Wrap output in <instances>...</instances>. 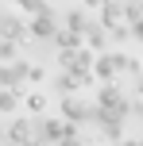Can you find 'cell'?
<instances>
[{"mask_svg": "<svg viewBox=\"0 0 143 146\" xmlns=\"http://www.w3.org/2000/svg\"><path fill=\"white\" fill-rule=\"evenodd\" d=\"M124 15H128V12H124V4L108 0V4H105V12H101V23H105V27H120V23H124Z\"/></svg>", "mask_w": 143, "mask_h": 146, "instance_id": "obj_1", "label": "cell"}, {"mask_svg": "<svg viewBox=\"0 0 143 146\" xmlns=\"http://www.w3.org/2000/svg\"><path fill=\"white\" fill-rule=\"evenodd\" d=\"M35 35H54V15H50V12H43V15L35 19Z\"/></svg>", "mask_w": 143, "mask_h": 146, "instance_id": "obj_2", "label": "cell"}, {"mask_svg": "<svg viewBox=\"0 0 143 146\" xmlns=\"http://www.w3.org/2000/svg\"><path fill=\"white\" fill-rule=\"evenodd\" d=\"M62 111H66L70 119H85V104H81V100H66V104H62Z\"/></svg>", "mask_w": 143, "mask_h": 146, "instance_id": "obj_3", "label": "cell"}, {"mask_svg": "<svg viewBox=\"0 0 143 146\" xmlns=\"http://www.w3.org/2000/svg\"><path fill=\"white\" fill-rule=\"evenodd\" d=\"M27 135H31V123H27V119H15V127H12V139H15V142H27Z\"/></svg>", "mask_w": 143, "mask_h": 146, "instance_id": "obj_4", "label": "cell"}, {"mask_svg": "<svg viewBox=\"0 0 143 146\" xmlns=\"http://www.w3.org/2000/svg\"><path fill=\"white\" fill-rule=\"evenodd\" d=\"M15 108V92H0V111H12Z\"/></svg>", "mask_w": 143, "mask_h": 146, "instance_id": "obj_5", "label": "cell"}, {"mask_svg": "<svg viewBox=\"0 0 143 146\" xmlns=\"http://www.w3.org/2000/svg\"><path fill=\"white\" fill-rule=\"evenodd\" d=\"M58 146H77V142H74V139H62V142H58Z\"/></svg>", "mask_w": 143, "mask_h": 146, "instance_id": "obj_6", "label": "cell"}]
</instances>
